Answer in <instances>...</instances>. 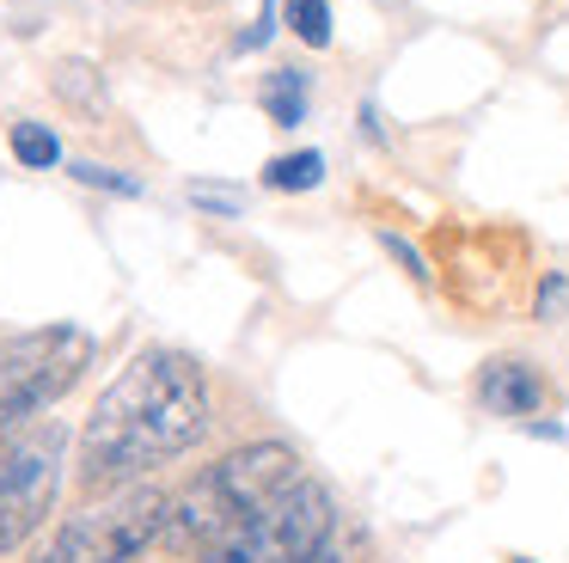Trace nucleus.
I'll return each mask as SVG.
<instances>
[{
  "label": "nucleus",
  "mask_w": 569,
  "mask_h": 563,
  "mask_svg": "<svg viewBox=\"0 0 569 563\" xmlns=\"http://www.w3.org/2000/svg\"><path fill=\"white\" fill-rule=\"evenodd\" d=\"M209 428V379L178 349H141L80 435V484L87 490H123L141 484L153 465L190 453Z\"/></svg>",
  "instance_id": "nucleus-1"
},
{
  "label": "nucleus",
  "mask_w": 569,
  "mask_h": 563,
  "mask_svg": "<svg viewBox=\"0 0 569 563\" xmlns=\"http://www.w3.org/2000/svg\"><path fill=\"white\" fill-rule=\"evenodd\" d=\"M288 484H300V453L288 441H251V447L221 453L214 465H202L184 490L172 496L160 545L178 557H202V551H221L239 526L258 508H270Z\"/></svg>",
  "instance_id": "nucleus-2"
},
{
  "label": "nucleus",
  "mask_w": 569,
  "mask_h": 563,
  "mask_svg": "<svg viewBox=\"0 0 569 563\" xmlns=\"http://www.w3.org/2000/svg\"><path fill=\"white\" fill-rule=\"evenodd\" d=\"M92 337L80 325H43L26 337L0 343V453L19 441V428L38 411H50L56 398L80 386V374L92 367Z\"/></svg>",
  "instance_id": "nucleus-3"
},
{
  "label": "nucleus",
  "mask_w": 569,
  "mask_h": 563,
  "mask_svg": "<svg viewBox=\"0 0 569 563\" xmlns=\"http://www.w3.org/2000/svg\"><path fill=\"white\" fill-rule=\"evenodd\" d=\"M166 514H172V496L160 484H148V477L123 484L87 502L80 514H68L38 563H136L166 533Z\"/></svg>",
  "instance_id": "nucleus-4"
},
{
  "label": "nucleus",
  "mask_w": 569,
  "mask_h": 563,
  "mask_svg": "<svg viewBox=\"0 0 569 563\" xmlns=\"http://www.w3.org/2000/svg\"><path fill=\"white\" fill-rule=\"evenodd\" d=\"M337 533V508H331V490L300 477L288 484L270 508H258L209 563H319L331 551Z\"/></svg>",
  "instance_id": "nucleus-5"
},
{
  "label": "nucleus",
  "mask_w": 569,
  "mask_h": 563,
  "mask_svg": "<svg viewBox=\"0 0 569 563\" xmlns=\"http://www.w3.org/2000/svg\"><path fill=\"white\" fill-rule=\"evenodd\" d=\"M62 453H68V435L56 423L31 428L0 453V557L19 551L50 521L56 490H62Z\"/></svg>",
  "instance_id": "nucleus-6"
},
{
  "label": "nucleus",
  "mask_w": 569,
  "mask_h": 563,
  "mask_svg": "<svg viewBox=\"0 0 569 563\" xmlns=\"http://www.w3.org/2000/svg\"><path fill=\"white\" fill-rule=\"evenodd\" d=\"M478 392L496 416H532L545 404V379H539V367H527V362H490L478 379Z\"/></svg>",
  "instance_id": "nucleus-7"
},
{
  "label": "nucleus",
  "mask_w": 569,
  "mask_h": 563,
  "mask_svg": "<svg viewBox=\"0 0 569 563\" xmlns=\"http://www.w3.org/2000/svg\"><path fill=\"white\" fill-rule=\"evenodd\" d=\"M282 12H288V24H295V37L307 49L331 43V7H325V0H282Z\"/></svg>",
  "instance_id": "nucleus-8"
},
{
  "label": "nucleus",
  "mask_w": 569,
  "mask_h": 563,
  "mask_svg": "<svg viewBox=\"0 0 569 563\" xmlns=\"http://www.w3.org/2000/svg\"><path fill=\"white\" fill-rule=\"evenodd\" d=\"M13 159L19 166H56V159H62V141H56L43 122H13Z\"/></svg>",
  "instance_id": "nucleus-9"
},
{
  "label": "nucleus",
  "mask_w": 569,
  "mask_h": 563,
  "mask_svg": "<svg viewBox=\"0 0 569 563\" xmlns=\"http://www.w3.org/2000/svg\"><path fill=\"white\" fill-rule=\"evenodd\" d=\"M319 178H325V159L319 154H288V159H276V166L263 171L270 190H312Z\"/></svg>",
  "instance_id": "nucleus-10"
},
{
  "label": "nucleus",
  "mask_w": 569,
  "mask_h": 563,
  "mask_svg": "<svg viewBox=\"0 0 569 563\" xmlns=\"http://www.w3.org/2000/svg\"><path fill=\"white\" fill-rule=\"evenodd\" d=\"M263 98H270L276 122H300V110H307V80H300V73H276Z\"/></svg>",
  "instance_id": "nucleus-11"
},
{
  "label": "nucleus",
  "mask_w": 569,
  "mask_h": 563,
  "mask_svg": "<svg viewBox=\"0 0 569 563\" xmlns=\"http://www.w3.org/2000/svg\"><path fill=\"white\" fill-rule=\"evenodd\" d=\"M74 178H80V184H104V190H123V196H136V184H129V178H117V171H104V166H87V159L74 166Z\"/></svg>",
  "instance_id": "nucleus-12"
},
{
  "label": "nucleus",
  "mask_w": 569,
  "mask_h": 563,
  "mask_svg": "<svg viewBox=\"0 0 569 563\" xmlns=\"http://www.w3.org/2000/svg\"><path fill=\"white\" fill-rule=\"evenodd\" d=\"M563 300H569V288H563V282H545V288H539V318H551Z\"/></svg>",
  "instance_id": "nucleus-13"
},
{
  "label": "nucleus",
  "mask_w": 569,
  "mask_h": 563,
  "mask_svg": "<svg viewBox=\"0 0 569 563\" xmlns=\"http://www.w3.org/2000/svg\"><path fill=\"white\" fill-rule=\"evenodd\" d=\"M515 563H527V557H515Z\"/></svg>",
  "instance_id": "nucleus-14"
}]
</instances>
